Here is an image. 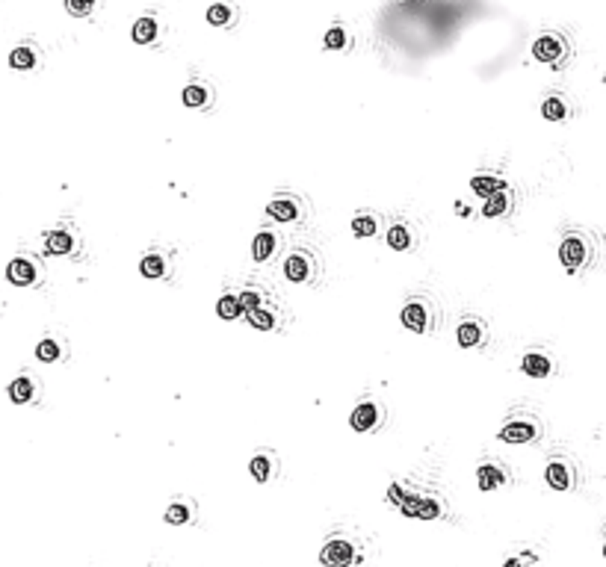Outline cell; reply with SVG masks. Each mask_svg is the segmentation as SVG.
<instances>
[{
	"label": "cell",
	"mask_w": 606,
	"mask_h": 567,
	"mask_svg": "<svg viewBox=\"0 0 606 567\" xmlns=\"http://www.w3.org/2000/svg\"><path fill=\"white\" fill-rule=\"evenodd\" d=\"M387 500L393 505H400V511L405 517H414V520H438L444 514V502L432 493H411L405 491L402 485H391L387 487Z\"/></svg>",
	"instance_id": "obj_1"
},
{
	"label": "cell",
	"mask_w": 606,
	"mask_h": 567,
	"mask_svg": "<svg viewBox=\"0 0 606 567\" xmlns=\"http://www.w3.org/2000/svg\"><path fill=\"white\" fill-rule=\"evenodd\" d=\"M594 260V240L585 231H568L559 243V263L568 275L583 272Z\"/></svg>",
	"instance_id": "obj_2"
},
{
	"label": "cell",
	"mask_w": 606,
	"mask_h": 567,
	"mask_svg": "<svg viewBox=\"0 0 606 567\" xmlns=\"http://www.w3.org/2000/svg\"><path fill=\"white\" fill-rule=\"evenodd\" d=\"M532 56L539 59L541 65L562 68L565 63H568V56H571L568 36H562V33H541V36L532 42Z\"/></svg>",
	"instance_id": "obj_3"
},
{
	"label": "cell",
	"mask_w": 606,
	"mask_h": 567,
	"mask_svg": "<svg viewBox=\"0 0 606 567\" xmlns=\"http://www.w3.org/2000/svg\"><path fill=\"white\" fill-rule=\"evenodd\" d=\"M497 437H500L503 443H535L541 437V423L535 420V416H512V420H506L500 425V432H497Z\"/></svg>",
	"instance_id": "obj_4"
},
{
	"label": "cell",
	"mask_w": 606,
	"mask_h": 567,
	"mask_svg": "<svg viewBox=\"0 0 606 567\" xmlns=\"http://www.w3.org/2000/svg\"><path fill=\"white\" fill-rule=\"evenodd\" d=\"M355 559H358V546H355L352 538H343V535L329 538L320 550V564L323 567H349Z\"/></svg>",
	"instance_id": "obj_5"
},
{
	"label": "cell",
	"mask_w": 606,
	"mask_h": 567,
	"mask_svg": "<svg viewBox=\"0 0 606 567\" xmlns=\"http://www.w3.org/2000/svg\"><path fill=\"white\" fill-rule=\"evenodd\" d=\"M544 482L559 493H571L574 487H577V467H574L571 458H565V455H556V458H550L548 467H544Z\"/></svg>",
	"instance_id": "obj_6"
},
{
	"label": "cell",
	"mask_w": 606,
	"mask_h": 567,
	"mask_svg": "<svg viewBox=\"0 0 606 567\" xmlns=\"http://www.w3.org/2000/svg\"><path fill=\"white\" fill-rule=\"evenodd\" d=\"M382 420H385V411H382L379 399H364L355 405L349 414V425H352V432H358V434L376 432L382 425Z\"/></svg>",
	"instance_id": "obj_7"
},
{
	"label": "cell",
	"mask_w": 606,
	"mask_h": 567,
	"mask_svg": "<svg viewBox=\"0 0 606 567\" xmlns=\"http://www.w3.org/2000/svg\"><path fill=\"white\" fill-rule=\"evenodd\" d=\"M402 325L409 331H417V334H426L432 328V307L426 298H409L402 307Z\"/></svg>",
	"instance_id": "obj_8"
},
{
	"label": "cell",
	"mask_w": 606,
	"mask_h": 567,
	"mask_svg": "<svg viewBox=\"0 0 606 567\" xmlns=\"http://www.w3.org/2000/svg\"><path fill=\"white\" fill-rule=\"evenodd\" d=\"M266 213H270V219H275V222L290 225V222H299V219L305 216V207L296 195H278L266 204Z\"/></svg>",
	"instance_id": "obj_9"
},
{
	"label": "cell",
	"mask_w": 606,
	"mask_h": 567,
	"mask_svg": "<svg viewBox=\"0 0 606 567\" xmlns=\"http://www.w3.org/2000/svg\"><path fill=\"white\" fill-rule=\"evenodd\" d=\"M284 275L293 284H307L314 278V257L311 252H290L284 260Z\"/></svg>",
	"instance_id": "obj_10"
},
{
	"label": "cell",
	"mask_w": 606,
	"mask_h": 567,
	"mask_svg": "<svg viewBox=\"0 0 606 567\" xmlns=\"http://www.w3.org/2000/svg\"><path fill=\"white\" fill-rule=\"evenodd\" d=\"M553 370H556V364L544 349H530L521 357V373L530 378H550Z\"/></svg>",
	"instance_id": "obj_11"
},
{
	"label": "cell",
	"mask_w": 606,
	"mask_h": 567,
	"mask_svg": "<svg viewBox=\"0 0 606 567\" xmlns=\"http://www.w3.org/2000/svg\"><path fill=\"white\" fill-rule=\"evenodd\" d=\"M248 473H252V479H255V482H261V485L272 482V479H275V473H278V458H275V452H270V449H257V452L252 455V461H248Z\"/></svg>",
	"instance_id": "obj_12"
},
{
	"label": "cell",
	"mask_w": 606,
	"mask_h": 567,
	"mask_svg": "<svg viewBox=\"0 0 606 567\" xmlns=\"http://www.w3.org/2000/svg\"><path fill=\"white\" fill-rule=\"evenodd\" d=\"M6 278H9V284H15V287H33L39 281V266L30 260V257H15V260H9V266H6Z\"/></svg>",
	"instance_id": "obj_13"
},
{
	"label": "cell",
	"mask_w": 606,
	"mask_h": 567,
	"mask_svg": "<svg viewBox=\"0 0 606 567\" xmlns=\"http://www.w3.org/2000/svg\"><path fill=\"white\" fill-rule=\"evenodd\" d=\"M181 101H184L186 109H207V107H213V86L204 83V80L186 83L184 92H181Z\"/></svg>",
	"instance_id": "obj_14"
},
{
	"label": "cell",
	"mask_w": 606,
	"mask_h": 567,
	"mask_svg": "<svg viewBox=\"0 0 606 567\" xmlns=\"http://www.w3.org/2000/svg\"><path fill=\"white\" fill-rule=\"evenodd\" d=\"M160 21H157L154 15H142V18H136L133 21V27H131V38L136 45H142V47H151V45H157L160 42Z\"/></svg>",
	"instance_id": "obj_15"
},
{
	"label": "cell",
	"mask_w": 606,
	"mask_h": 567,
	"mask_svg": "<svg viewBox=\"0 0 606 567\" xmlns=\"http://www.w3.org/2000/svg\"><path fill=\"white\" fill-rule=\"evenodd\" d=\"M163 520H166L169 526H186V523H193V520H195V502L190 500V496H175V500L166 505Z\"/></svg>",
	"instance_id": "obj_16"
},
{
	"label": "cell",
	"mask_w": 606,
	"mask_h": 567,
	"mask_svg": "<svg viewBox=\"0 0 606 567\" xmlns=\"http://www.w3.org/2000/svg\"><path fill=\"white\" fill-rule=\"evenodd\" d=\"M455 337H459L462 349H476V346H482V340H485V322L476 320V316H468V320H462L459 328H455Z\"/></svg>",
	"instance_id": "obj_17"
},
{
	"label": "cell",
	"mask_w": 606,
	"mask_h": 567,
	"mask_svg": "<svg viewBox=\"0 0 606 567\" xmlns=\"http://www.w3.org/2000/svg\"><path fill=\"white\" fill-rule=\"evenodd\" d=\"M509 482V473L503 470L500 464H479L476 467V485H479L482 493H491L497 487H503Z\"/></svg>",
	"instance_id": "obj_18"
},
{
	"label": "cell",
	"mask_w": 606,
	"mask_h": 567,
	"mask_svg": "<svg viewBox=\"0 0 606 567\" xmlns=\"http://www.w3.org/2000/svg\"><path fill=\"white\" fill-rule=\"evenodd\" d=\"M77 248V236L72 231H65V227H56V231H51L45 236V254L47 257H59V254H72Z\"/></svg>",
	"instance_id": "obj_19"
},
{
	"label": "cell",
	"mask_w": 606,
	"mask_h": 567,
	"mask_svg": "<svg viewBox=\"0 0 606 567\" xmlns=\"http://www.w3.org/2000/svg\"><path fill=\"white\" fill-rule=\"evenodd\" d=\"M541 115L548 118V122H568L571 118V104H568V98H565L562 92H550L548 98L541 101Z\"/></svg>",
	"instance_id": "obj_20"
},
{
	"label": "cell",
	"mask_w": 606,
	"mask_h": 567,
	"mask_svg": "<svg viewBox=\"0 0 606 567\" xmlns=\"http://www.w3.org/2000/svg\"><path fill=\"white\" fill-rule=\"evenodd\" d=\"M512 204H515V198H512V189H509V186H503V189H497V192H494L491 198H485L482 216H488V219H500V216H509V213H512Z\"/></svg>",
	"instance_id": "obj_21"
},
{
	"label": "cell",
	"mask_w": 606,
	"mask_h": 567,
	"mask_svg": "<svg viewBox=\"0 0 606 567\" xmlns=\"http://www.w3.org/2000/svg\"><path fill=\"white\" fill-rule=\"evenodd\" d=\"M139 272H142V278H148V281H160V278L169 275V254L148 252L142 260H139Z\"/></svg>",
	"instance_id": "obj_22"
},
{
	"label": "cell",
	"mask_w": 606,
	"mask_h": 567,
	"mask_svg": "<svg viewBox=\"0 0 606 567\" xmlns=\"http://www.w3.org/2000/svg\"><path fill=\"white\" fill-rule=\"evenodd\" d=\"M207 24L213 27H234L237 24V6L231 3V0H213L210 9H207Z\"/></svg>",
	"instance_id": "obj_23"
},
{
	"label": "cell",
	"mask_w": 606,
	"mask_h": 567,
	"mask_svg": "<svg viewBox=\"0 0 606 567\" xmlns=\"http://www.w3.org/2000/svg\"><path fill=\"white\" fill-rule=\"evenodd\" d=\"M278 252V236L272 231H257V236L252 240V257L257 263L272 260V254Z\"/></svg>",
	"instance_id": "obj_24"
},
{
	"label": "cell",
	"mask_w": 606,
	"mask_h": 567,
	"mask_svg": "<svg viewBox=\"0 0 606 567\" xmlns=\"http://www.w3.org/2000/svg\"><path fill=\"white\" fill-rule=\"evenodd\" d=\"M385 243L391 245L393 252H409V248L414 245V231H411V225H405V222L391 225V227H387V234H385Z\"/></svg>",
	"instance_id": "obj_25"
},
{
	"label": "cell",
	"mask_w": 606,
	"mask_h": 567,
	"mask_svg": "<svg viewBox=\"0 0 606 567\" xmlns=\"http://www.w3.org/2000/svg\"><path fill=\"white\" fill-rule=\"evenodd\" d=\"M323 45H325V51H346V47L352 45L349 27H346V24H332L329 30H325V36H323Z\"/></svg>",
	"instance_id": "obj_26"
},
{
	"label": "cell",
	"mask_w": 606,
	"mask_h": 567,
	"mask_svg": "<svg viewBox=\"0 0 606 567\" xmlns=\"http://www.w3.org/2000/svg\"><path fill=\"white\" fill-rule=\"evenodd\" d=\"M9 65L15 68V71H33V68L39 65V54L33 45H18L12 54H9Z\"/></svg>",
	"instance_id": "obj_27"
},
{
	"label": "cell",
	"mask_w": 606,
	"mask_h": 567,
	"mask_svg": "<svg viewBox=\"0 0 606 567\" xmlns=\"http://www.w3.org/2000/svg\"><path fill=\"white\" fill-rule=\"evenodd\" d=\"M243 313H246V307H243V302H240V296H234V293H225L219 302H216V316H219V320H225V322L240 320Z\"/></svg>",
	"instance_id": "obj_28"
},
{
	"label": "cell",
	"mask_w": 606,
	"mask_h": 567,
	"mask_svg": "<svg viewBox=\"0 0 606 567\" xmlns=\"http://www.w3.org/2000/svg\"><path fill=\"white\" fill-rule=\"evenodd\" d=\"M33 396H36V384H33V378L30 375H21V378H15V381L9 384V399H12L15 405L33 402Z\"/></svg>",
	"instance_id": "obj_29"
},
{
	"label": "cell",
	"mask_w": 606,
	"mask_h": 567,
	"mask_svg": "<svg viewBox=\"0 0 606 567\" xmlns=\"http://www.w3.org/2000/svg\"><path fill=\"white\" fill-rule=\"evenodd\" d=\"M506 186V181L503 177H494V175H476V177H470V189L476 195H482V198H491L497 189H503Z\"/></svg>",
	"instance_id": "obj_30"
},
{
	"label": "cell",
	"mask_w": 606,
	"mask_h": 567,
	"mask_svg": "<svg viewBox=\"0 0 606 567\" xmlns=\"http://www.w3.org/2000/svg\"><path fill=\"white\" fill-rule=\"evenodd\" d=\"M376 231H379V219H376V213H358L352 219V234L358 236V240L376 236Z\"/></svg>",
	"instance_id": "obj_31"
},
{
	"label": "cell",
	"mask_w": 606,
	"mask_h": 567,
	"mask_svg": "<svg viewBox=\"0 0 606 567\" xmlns=\"http://www.w3.org/2000/svg\"><path fill=\"white\" fill-rule=\"evenodd\" d=\"M36 357L42 364H56L59 357H63V343L54 340V337H45V340H39V346H36Z\"/></svg>",
	"instance_id": "obj_32"
},
{
	"label": "cell",
	"mask_w": 606,
	"mask_h": 567,
	"mask_svg": "<svg viewBox=\"0 0 606 567\" xmlns=\"http://www.w3.org/2000/svg\"><path fill=\"white\" fill-rule=\"evenodd\" d=\"M248 322H252V328H257V331H275V313L266 311V307H255V311H246Z\"/></svg>",
	"instance_id": "obj_33"
},
{
	"label": "cell",
	"mask_w": 606,
	"mask_h": 567,
	"mask_svg": "<svg viewBox=\"0 0 606 567\" xmlns=\"http://www.w3.org/2000/svg\"><path fill=\"white\" fill-rule=\"evenodd\" d=\"M98 6H101V0H65L68 15H74V18H86V15H92Z\"/></svg>",
	"instance_id": "obj_34"
},
{
	"label": "cell",
	"mask_w": 606,
	"mask_h": 567,
	"mask_svg": "<svg viewBox=\"0 0 606 567\" xmlns=\"http://www.w3.org/2000/svg\"><path fill=\"white\" fill-rule=\"evenodd\" d=\"M539 562H535L532 553H518V555H509V559L503 562V567H535Z\"/></svg>",
	"instance_id": "obj_35"
},
{
	"label": "cell",
	"mask_w": 606,
	"mask_h": 567,
	"mask_svg": "<svg viewBox=\"0 0 606 567\" xmlns=\"http://www.w3.org/2000/svg\"><path fill=\"white\" fill-rule=\"evenodd\" d=\"M240 302H243L246 311H255V307H263V296L257 293V290H243V293H240Z\"/></svg>",
	"instance_id": "obj_36"
},
{
	"label": "cell",
	"mask_w": 606,
	"mask_h": 567,
	"mask_svg": "<svg viewBox=\"0 0 606 567\" xmlns=\"http://www.w3.org/2000/svg\"><path fill=\"white\" fill-rule=\"evenodd\" d=\"M603 559H606V535H603Z\"/></svg>",
	"instance_id": "obj_37"
},
{
	"label": "cell",
	"mask_w": 606,
	"mask_h": 567,
	"mask_svg": "<svg viewBox=\"0 0 606 567\" xmlns=\"http://www.w3.org/2000/svg\"><path fill=\"white\" fill-rule=\"evenodd\" d=\"M603 83H606V77H603Z\"/></svg>",
	"instance_id": "obj_38"
}]
</instances>
